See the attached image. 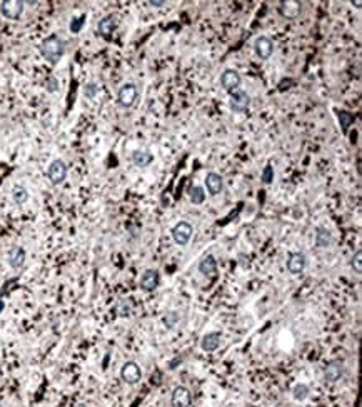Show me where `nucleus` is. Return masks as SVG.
<instances>
[{"instance_id":"1","label":"nucleus","mask_w":362,"mask_h":407,"mask_svg":"<svg viewBox=\"0 0 362 407\" xmlns=\"http://www.w3.org/2000/svg\"><path fill=\"white\" fill-rule=\"evenodd\" d=\"M39 49H40V54H42L43 59H46L49 63H52V65H55V63H59V60L63 57V52H65V43H63V40L59 35L52 34L42 40Z\"/></svg>"},{"instance_id":"2","label":"nucleus","mask_w":362,"mask_h":407,"mask_svg":"<svg viewBox=\"0 0 362 407\" xmlns=\"http://www.w3.org/2000/svg\"><path fill=\"white\" fill-rule=\"evenodd\" d=\"M137 97H139V88L135 84H132V82L124 84L117 92V102L120 107H124V109H130V107L135 104Z\"/></svg>"},{"instance_id":"3","label":"nucleus","mask_w":362,"mask_h":407,"mask_svg":"<svg viewBox=\"0 0 362 407\" xmlns=\"http://www.w3.org/2000/svg\"><path fill=\"white\" fill-rule=\"evenodd\" d=\"M231 95V100H229V107H231L232 112L236 114H244L249 110L251 107V97L249 94L245 91H240V88H236V91L229 92Z\"/></svg>"},{"instance_id":"4","label":"nucleus","mask_w":362,"mask_h":407,"mask_svg":"<svg viewBox=\"0 0 362 407\" xmlns=\"http://www.w3.org/2000/svg\"><path fill=\"white\" fill-rule=\"evenodd\" d=\"M120 379H122L125 384L135 386L139 380L142 379V369H141V366H139L135 360H127V362H124V366L120 367Z\"/></svg>"},{"instance_id":"5","label":"nucleus","mask_w":362,"mask_h":407,"mask_svg":"<svg viewBox=\"0 0 362 407\" xmlns=\"http://www.w3.org/2000/svg\"><path fill=\"white\" fill-rule=\"evenodd\" d=\"M192 234H194V227L186 220L177 222V224L172 227V239H174V242L177 245H180V247L187 245L190 242Z\"/></svg>"},{"instance_id":"6","label":"nucleus","mask_w":362,"mask_h":407,"mask_svg":"<svg viewBox=\"0 0 362 407\" xmlns=\"http://www.w3.org/2000/svg\"><path fill=\"white\" fill-rule=\"evenodd\" d=\"M47 177L54 186H60L67 177V164L63 162L62 159H55V161H52L49 165Z\"/></svg>"},{"instance_id":"7","label":"nucleus","mask_w":362,"mask_h":407,"mask_svg":"<svg viewBox=\"0 0 362 407\" xmlns=\"http://www.w3.org/2000/svg\"><path fill=\"white\" fill-rule=\"evenodd\" d=\"M306 264H307L306 254L302 252H289L287 260H285V267H287L289 274L292 276L302 274L304 269H306Z\"/></svg>"},{"instance_id":"8","label":"nucleus","mask_w":362,"mask_h":407,"mask_svg":"<svg viewBox=\"0 0 362 407\" xmlns=\"http://www.w3.org/2000/svg\"><path fill=\"white\" fill-rule=\"evenodd\" d=\"M24 5L25 4L20 2V0H5V2L0 4V12L10 20H17L24 14Z\"/></svg>"},{"instance_id":"9","label":"nucleus","mask_w":362,"mask_h":407,"mask_svg":"<svg viewBox=\"0 0 362 407\" xmlns=\"http://www.w3.org/2000/svg\"><path fill=\"white\" fill-rule=\"evenodd\" d=\"M344 377V362L341 360H331L329 364L324 367V379L327 382L335 384Z\"/></svg>"},{"instance_id":"10","label":"nucleus","mask_w":362,"mask_h":407,"mask_svg":"<svg viewBox=\"0 0 362 407\" xmlns=\"http://www.w3.org/2000/svg\"><path fill=\"white\" fill-rule=\"evenodd\" d=\"M254 50H256V55L260 60H267L270 59L272 52H274V42H272L269 37L260 35L254 42Z\"/></svg>"},{"instance_id":"11","label":"nucleus","mask_w":362,"mask_h":407,"mask_svg":"<svg viewBox=\"0 0 362 407\" xmlns=\"http://www.w3.org/2000/svg\"><path fill=\"white\" fill-rule=\"evenodd\" d=\"M159 284H161V274H159L155 269H147L141 276V281H139L141 289H144L145 292L155 290L159 287Z\"/></svg>"},{"instance_id":"12","label":"nucleus","mask_w":362,"mask_h":407,"mask_svg":"<svg viewBox=\"0 0 362 407\" xmlns=\"http://www.w3.org/2000/svg\"><path fill=\"white\" fill-rule=\"evenodd\" d=\"M192 404V392L186 386H177L172 392V405L174 407H190Z\"/></svg>"},{"instance_id":"13","label":"nucleus","mask_w":362,"mask_h":407,"mask_svg":"<svg viewBox=\"0 0 362 407\" xmlns=\"http://www.w3.org/2000/svg\"><path fill=\"white\" fill-rule=\"evenodd\" d=\"M25 259H27V254H25V249L20 245H14L10 247L9 252H7V260H9V265L12 269H22L24 264H25Z\"/></svg>"},{"instance_id":"14","label":"nucleus","mask_w":362,"mask_h":407,"mask_svg":"<svg viewBox=\"0 0 362 407\" xmlns=\"http://www.w3.org/2000/svg\"><path fill=\"white\" fill-rule=\"evenodd\" d=\"M220 85L224 87V91L227 92H232L239 88L240 85V75L237 71H234V69H227V71L222 72L220 75Z\"/></svg>"},{"instance_id":"15","label":"nucleus","mask_w":362,"mask_h":407,"mask_svg":"<svg viewBox=\"0 0 362 407\" xmlns=\"http://www.w3.org/2000/svg\"><path fill=\"white\" fill-rule=\"evenodd\" d=\"M301 10H302V4L294 2V0H287V2L279 4V14L284 18H289V20H296L301 15Z\"/></svg>"},{"instance_id":"16","label":"nucleus","mask_w":362,"mask_h":407,"mask_svg":"<svg viewBox=\"0 0 362 407\" xmlns=\"http://www.w3.org/2000/svg\"><path fill=\"white\" fill-rule=\"evenodd\" d=\"M222 341V334L214 330V332H207L206 335H202L200 339V349L204 352H215L220 346Z\"/></svg>"},{"instance_id":"17","label":"nucleus","mask_w":362,"mask_h":407,"mask_svg":"<svg viewBox=\"0 0 362 407\" xmlns=\"http://www.w3.org/2000/svg\"><path fill=\"white\" fill-rule=\"evenodd\" d=\"M206 187L211 195L220 194L222 189H224V179H222V175L217 172H209L206 175Z\"/></svg>"},{"instance_id":"18","label":"nucleus","mask_w":362,"mask_h":407,"mask_svg":"<svg viewBox=\"0 0 362 407\" xmlns=\"http://www.w3.org/2000/svg\"><path fill=\"white\" fill-rule=\"evenodd\" d=\"M199 272L206 277H214L217 274V260H215L212 254H209L199 262Z\"/></svg>"},{"instance_id":"19","label":"nucleus","mask_w":362,"mask_h":407,"mask_svg":"<svg viewBox=\"0 0 362 407\" xmlns=\"http://www.w3.org/2000/svg\"><path fill=\"white\" fill-rule=\"evenodd\" d=\"M130 161L135 167L144 169V167H149V165L154 162V154H150L149 150H134L132 152Z\"/></svg>"},{"instance_id":"20","label":"nucleus","mask_w":362,"mask_h":407,"mask_svg":"<svg viewBox=\"0 0 362 407\" xmlns=\"http://www.w3.org/2000/svg\"><path fill=\"white\" fill-rule=\"evenodd\" d=\"M314 242H315V247H319V249H327V247H331L332 244V234L329 232L326 227H315Z\"/></svg>"},{"instance_id":"21","label":"nucleus","mask_w":362,"mask_h":407,"mask_svg":"<svg viewBox=\"0 0 362 407\" xmlns=\"http://www.w3.org/2000/svg\"><path fill=\"white\" fill-rule=\"evenodd\" d=\"M117 25H119V20H117L116 15H107L97 25L99 34L104 35V37H109L110 34H114V30L117 29Z\"/></svg>"},{"instance_id":"22","label":"nucleus","mask_w":362,"mask_h":407,"mask_svg":"<svg viewBox=\"0 0 362 407\" xmlns=\"http://www.w3.org/2000/svg\"><path fill=\"white\" fill-rule=\"evenodd\" d=\"M189 197H190V202L194 204V206H200V204H204L206 200V190L204 187L200 186H194L189 189Z\"/></svg>"},{"instance_id":"23","label":"nucleus","mask_w":362,"mask_h":407,"mask_svg":"<svg viewBox=\"0 0 362 407\" xmlns=\"http://www.w3.org/2000/svg\"><path fill=\"white\" fill-rule=\"evenodd\" d=\"M12 200H14L17 206H24V204L29 200V190L24 186H15L12 189Z\"/></svg>"},{"instance_id":"24","label":"nucleus","mask_w":362,"mask_h":407,"mask_svg":"<svg viewBox=\"0 0 362 407\" xmlns=\"http://www.w3.org/2000/svg\"><path fill=\"white\" fill-rule=\"evenodd\" d=\"M309 394H310L309 386L304 384V382H299V384H296L294 387H292V397H294L297 402H302V400H306L309 397Z\"/></svg>"},{"instance_id":"25","label":"nucleus","mask_w":362,"mask_h":407,"mask_svg":"<svg viewBox=\"0 0 362 407\" xmlns=\"http://www.w3.org/2000/svg\"><path fill=\"white\" fill-rule=\"evenodd\" d=\"M335 112H337V119H339L341 127H342V133H347L349 127H351V124L355 120L354 114L347 112V110H335Z\"/></svg>"},{"instance_id":"26","label":"nucleus","mask_w":362,"mask_h":407,"mask_svg":"<svg viewBox=\"0 0 362 407\" xmlns=\"http://www.w3.org/2000/svg\"><path fill=\"white\" fill-rule=\"evenodd\" d=\"M179 321H180L179 312H167L166 315H164V324H166L167 329H174Z\"/></svg>"},{"instance_id":"27","label":"nucleus","mask_w":362,"mask_h":407,"mask_svg":"<svg viewBox=\"0 0 362 407\" xmlns=\"http://www.w3.org/2000/svg\"><path fill=\"white\" fill-rule=\"evenodd\" d=\"M43 87H46V91L49 94H55L59 91V80H57L54 75H49V77L43 80Z\"/></svg>"},{"instance_id":"28","label":"nucleus","mask_w":362,"mask_h":407,"mask_svg":"<svg viewBox=\"0 0 362 407\" xmlns=\"http://www.w3.org/2000/svg\"><path fill=\"white\" fill-rule=\"evenodd\" d=\"M260 179H262L264 184H270L274 180V167H272L270 164H267L262 170V174H260Z\"/></svg>"},{"instance_id":"29","label":"nucleus","mask_w":362,"mask_h":407,"mask_svg":"<svg viewBox=\"0 0 362 407\" xmlns=\"http://www.w3.org/2000/svg\"><path fill=\"white\" fill-rule=\"evenodd\" d=\"M351 265H352V269L357 272V274H360V272H362V251L360 249L352 256Z\"/></svg>"},{"instance_id":"30","label":"nucleus","mask_w":362,"mask_h":407,"mask_svg":"<svg viewBox=\"0 0 362 407\" xmlns=\"http://www.w3.org/2000/svg\"><path fill=\"white\" fill-rule=\"evenodd\" d=\"M84 94L87 99H94L95 95L99 94V85L95 84V82H88V84L84 87Z\"/></svg>"},{"instance_id":"31","label":"nucleus","mask_w":362,"mask_h":407,"mask_svg":"<svg viewBox=\"0 0 362 407\" xmlns=\"http://www.w3.org/2000/svg\"><path fill=\"white\" fill-rule=\"evenodd\" d=\"M84 24H85V15L74 18V20L71 22V32H72V34H79V32L82 30V27H84Z\"/></svg>"},{"instance_id":"32","label":"nucleus","mask_w":362,"mask_h":407,"mask_svg":"<svg viewBox=\"0 0 362 407\" xmlns=\"http://www.w3.org/2000/svg\"><path fill=\"white\" fill-rule=\"evenodd\" d=\"M149 5L155 9H162V7H166V2H164V0H150Z\"/></svg>"},{"instance_id":"33","label":"nucleus","mask_w":362,"mask_h":407,"mask_svg":"<svg viewBox=\"0 0 362 407\" xmlns=\"http://www.w3.org/2000/svg\"><path fill=\"white\" fill-rule=\"evenodd\" d=\"M351 4L354 5V7H355V9H360V2H359V0H355V2H354V0H352V2H351Z\"/></svg>"},{"instance_id":"34","label":"nucleus","mask_w":362,"mask_h":407,"mask_svg":"<svg viewBox=\"0 0 362 407\" xmlns=\"http://www.w3.org/2000/svg\"><path fill=\"white\" fill-rule=\"evenodd\" d=\"M77 407H87V405H85V404H79Z\"/></svg>"},{"instance_id":"35","label":"nucleus","mask_w":362,"mask_h":407,"mask_svg":"<svg viewBox=\"0 0 362 407\" xmlns=\"http://www.w3.org/2000/svg\"><path fill=\"white\" fill-rule=\"evenodd\" d=\"M0 407H2V404H0Z\"/></svg>"}]
</instances>
